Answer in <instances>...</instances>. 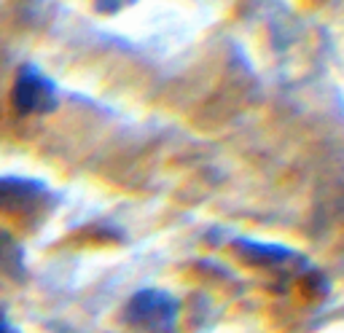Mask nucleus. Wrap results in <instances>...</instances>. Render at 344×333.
I'll return each mask as SVG.
<instances>
[{
  "mask_svg": "<svg viewBox=\"0 0 344 333\" xmlns=\"http://www.w3.org/2000/svg\"><path fill=\"white\" fill-rule=\"evenodd\" d=\"M94 3H97V8H100V11H119L121 6L132 3V0H94Z\"/></svg>",
  "mask_w": 344,
  "mask_h": 333,
  "instance_id": "7ed1b4c3",
  "label": "nucleus"
},
{
  "mask_svg": "<svg viewBox=\"0 0 344 333\" xmlns=\"http://www.w3.org/2000/svg\"><path fill=\"white\" fill-rule=\"evenodd\" d=\"M43 188L33 183V180L22 177H0V207L6 210H16V207H27L35 202V196H41Z\"/></svg>",
  "mask_w": 344,
  "mask_h": 333,
  "instance_id": "f03ea898",
  "label": "nucleus"
},
{
  "mask_svg": "<svg viewBox=\"0 0 344 333\" xmlns=\"http://www.w3.org/2000/svg\"><path fill=\"white\" fill-rule=\"evenodd\" d=\"M0 333H6V325H3V322H0Z\"/></svg>",
  "mask_w": 344,
  "mask_h": 333,
  "instance_id": "20e7f679",
  "label": "nucleus"
},
{
  "mask_svg": "<svg viewBox=\"0 0 344 333\" xmlns=\"http://www.w3.org/2000/svg\"><path fill=\"white\" fill-rule=\"evenodd\" d=\"M14 108L22 116H38L56 108V89L35 65H24L14 81Z\"/></svg>",
  "mask_w": 344,
  "mask_h": 333,
  "instance_id": "f257e3e1",
  "label": "nucleus"
}]
</instances>
